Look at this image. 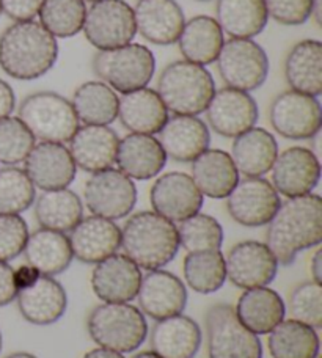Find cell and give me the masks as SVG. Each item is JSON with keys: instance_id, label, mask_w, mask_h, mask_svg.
<instances>
[{"instance_id": "obj_27", "label": "cell", "mask_w": 322, "mask_h": 358, "mask_svg": "<svg viewBox=\"0 0 322 358\" xmlns=\"http://www.w3.org/2000/svg\"><path fill=\"white\" fill-rule=\"evenodd\" d=\"M118 118L131 134L154 136L169 121V110L153 88H140L118 99Z\"/></svg>"}, {"instance_id": "obj_30", "label": "cell", "mask_w": 322, "mask_h": 358, "mask_svg": "<svg viewBox=\"0 0 322 358\" xmlns=\"http://www.w3.org/2000/svg\"><path fill=\"white\" fill-rule=\"evenodd\" d=\"M236 316L244 327L255 335H267L286 316V306L281 296L270 287L246 289L237 300Z\"/></svg>"}, {"instance_id": "obj_14", "label": "cell", "mask_w": 322, "mask_h": 358, "mask_svg": "<svg viewBox=\"0 0 322 358\" xmlns=\"http://www.w3.org/2000/svg\"><path fill=\"white\" fill-rule=\"evenodd\" d=\"M154 213L170 222H183L200 213L203 208V195L190 175L183 171H170L156 179L150 192Z\"/></svg>"}, {"instance_id": "obj_4", "label": "cell", "mask_w": 322, "mask_h": 358, "mask_svg": "<svg viewBox=\"0 0 322 358\" xmlns=\"http://www.w3.org/2000/svg\"><path fill=\"white\" fill-rule=\"evenodd\" d=\"M214 93L216 82L208 69L188 60L170 63L159 76L158 94L167 110L175 115L198 117L206 112Z\"/></svg>"}, {"instance_id": "obj_41", "label": "cell", "mask_w": 322, "mask_h": 358, "mask_svg": "<svg viewBox=\"0 0 322 358\" xmlns=\"http://www.w3.org/2000/svg\"><path fill=\"white\" fill-rule=\"evenodd\" d=\"M176 229L179 245H183L189 253L222 248L223 228L212 215L198 213L179 222Z\"/></svg>"}, {"instance_id": "obj_21", "label": "cell", "mask_w": 322, "mask_h": 358, "mask_svg": "<svg viewBox=\"0 0 322 358\" xmlns=\"http://www.w3.org/2000/svg\"><path fill=\"white\" fill-rule=\"evenodd\" d=\"M68 239L74 258L85 264H98L118 252L121 229L113 220L98 215L82 217V220L71 229Z\"/></svg>"}, {"instance_id": "obj_6", "label": "cell", "mask_w": 322, "mask_h": 358, "mask_svg": "<svg viewBox=\"0 0 322 358\" xmlns=\"http://www.w3.org/2000/svg\"><path fill=\"white\" fill-rule=\"evenodd\" d=\"M18 118L41 142L66 143L79 129L71 101L55 92L29 94L18 108Z\"/></svg>"}, {"instance_id": "obj_60", "label": "cell", "mask_w": 322, "mask_h": 358, "mask_svg": "<svg viewBox=\"0 0 322 358\" xmlns=\"http://www.w3.org/2000/svg\"><path fill=\"white\" fill-rule=\"evenodd\" d=\"M318 358H321V357H318Z\"/></svg>"}, {"instance_id": "obj_11", "label": "cell", "mask_w": 322, "mask_h": 358, "mask_svg": "<svg viewBox=\"0 0 322 358\" xmlns=\"http://www.w3.org/2000/svg\"><path fill=\"white\" fill-rule=\"evenodd\" d=\"M83 200L93 215L108 220L125 219L137 204V187L123 171L107 169L88 178Z\"/></svg>"}, {"instance_id": "obj_17", "label": "cell", "mask_w": 322, "mask_h": 358, "mask_svg": "<svg viewBox=\"0 0 322 358\" xmlns=\"http://www.w3.org/2000/svg\"><path fill=\"white\" fill-rule=\"evenodd\" d=\"M270 170L274 189L286 198L312 194L321 179L318 156L304 146H291L280 152Z\"/></svg>"}, {"instance_id": "obj_33", "label": "cell", "mask_w": 322, "mask_h": 358, "mask_svg": "<svg viewBox=\"0 0 322 358\" xmlns=\"http://www.w3.org/2000/svg\"><path fill=\"white\" fill-rule=\"evenodd\" d=\"M285 78L294 92L318 98L322 93V43L304 40L293 46L285 60Z\"/></svg>"}, {"instance_id": "obj_28", "label": "cell", "mask_w": 322, "mask_h": 358, "mask_svg": "<svg viewBox=\"0 0 322 358\" xmlns=\"http://www.w3.org/2000/svg\"><path fill=\"white\" fill-rule=\"evenodd\" d=\"M202 346V330L189 316L159 319L151 331V349L162 358H193Z\"/></svg>"}, {"instance_id": "obj_52", "label": "cell", "mask_w": 322, "mask_h": 358, "mask_svg": "<svg viewBox=\"0 0 322 358\" xmlns=\"http://www.w3.org/2000/svg\"><path fill=\"white\" fill-rule=\"evenodd\" d=\"M83 358H125V357H123V354L115 352V350L98 348V349L90 350V352L83 355Z\"/></svg>"}, {"instance_id": "obj_59", "label": "cell", "mask_w": 322, "mask_h": 358, "mask_svg": "<svg viewBox=\"0 0 322 358\" xmlns=\"http://www.w3.org/2000/svg\"><path fill=\"white\" fill-rule=\"evenodd\" d=\"M0 15H2V3H0Z\"/></svg>"}, {"instance_id": "obj_15", "label": "cell", "mask_w": 322, "mask_h": 358, "mask_svg": "<svg viewBox=\"0 0 322 358\" xmlns=\"http://www.w3.org/2000/svg\"><path fill=\"white\" fill-rule=\"evenodd\" d=\"M227 278L241 289H253L272 283L279 272V263L269 247L258 241L236 244L225 258Z\"/></svg>"}, {"instance_id": "obj_56", "label": "cell", "mask_w": 322, "mask_h": 358, "mask_svg": "<svg viewBox=\"0 0 322 358\" xmlns=\"http://www.w3.org/2000/svg\"><path fill=\"white\" fill-rule=\"evenodd\" d=\"M0 352H2V334H0Z\"/></svg>"}, {"instance_id": "obj_47", "label": "cell", "mask_w": 322, "mask_h": 358, "mask_svg": "<svg viewBox=\"0 0 322 358\" xmlns=\"http://www.w3.org/2000/svg\"><path fill=\"white\" fill-rule=\"evenodd\" d=\"M44 0H0L2 13L16 22L35 21Z\"/></svg>"}, {"instance_id": "obj_46", "label": "cell", "mask_w": 322, "mask_h": 358, "mask_svg": "<svg viewBox=\"0 0 322 358\" xmlns=\"http://www.w3.org/2000/svg\"><path fill=\"white\" fill-rule=\"evenodd\" d=\"M270 16L283 25H302L312 17L313 0H264Z\"/></svg>"}, {"instance_id": "obj_3", "label": "cell", "mask_w": 322, "mask_h": 358, "mask_svg": "<svg viewBox=\"0 0 322 358\" xmlns=\"http://www.w3.org/2000/svg\"><path fill=\"white\" fill-rule=\"evenodd\" d=\"M121 247L139 267L158 271L175 259L181 245L175 223L154 210H140L121 229Z\"/></svg>"}, {"instance_id": "obj_40", "label": "cell", "mask_w": 322, "mask_h": 358, "mask_svg": "<svg viewBox=\"0 0 322 358\" xmlns=\"http://www.w3.org/2000/svg\"><path fill=\"white\" fill-rule=\"evenodd\" d=\"M38 16L50 35L66 40L83 29L87 5L83 0H44Z\"/></svg>"}, {"instance_id": "obj_23", "label": "cell", "mask_w": 322, "mask_h": 358, "mask_svg": "<svg viewBox=\"0 0 322 358\" xmlns=\"http://www.w3.org/2000/svg\"><path fill=\"white\" fill-rule=\"evenodd\" d=\"M118 134L108 126L85 124L79 127L69 140V152L76 167L96 173L107 169L117 161Z\"/></svg>"}, {"instance_id": "obj_54", "label": "cell", "mask_w": 322, "mask_h": 358, "mask_svg": "<svg viewBox=\"0 0 322 358\" xmlns=\"http://www.w3.org/2000/svg\"><path fill=\"white\" fill-rule=\"evenodd\" d=\"M132 358H162V357H159L158 354H154L153 350H145V352H140L137 355H134Z\"/></svg>"}, {"instance_id": "obj_55", "label": "cell", "mask_w": 322, "mask_h": 358, "mask_svg": "<svg viewBox=\"0 0 322 358\" xmlns=\"http://www.w3.org/2000/svg\"><path fill=\"white\" fill-rule=\"evenodd\" d=\"M6 358H38V357H35L34 354H29V352H15Z\"/></svg>"}, {"instance_id": "obj_58", "label": "cell", "mask_w": 322, "mask_h": 358, "mask_svg": "<svg viewBox=\"0 0 322 358\" xmlns=\"http://www.w3.org/2000/svg\"><path fill=\"white\" fill-rule=\"evenodd\" d=\"M197 2H211V0H197Z\"/></svg>"}, {"instance_id": "obj_22", "label": "cell", "mask_w": 322, "mask_h": 358, "mask_svg": "<svg viewBox=\"0 0 322 358\" xmlns=\"http://www.w3.org/2000/svg\"><path fill=\"white\" fill-rule=\"evenodd\" d=\"M134 17L139 34L156 46L176 43L186 24L184 11L176 0H139Z\"/></svg>"}, {"instance_id": "obj_32", "label": "cell", "mask_w": 322, "mask_h": 358, "mask_svg": "<svg viewBox=\"0 0 322 358\" xmlns=\"http://www.w3.org/2000/svg\"><path fill=\"white\" fill-rule=\"evenodd\" d=\"M27 264L34 266L41 275L55 277L63 273L73 263V250L64 233L40 228L29 234L24 247Z\"/></svg>"}, {"instance_id": "obj_7", "label": "cell", "mask_w": 322, "mask_h": 358, "mask_svg": "<svg viewBox=\"0 0 322 358\" xmlns=\"http://www.w3.org/2000/svg\"><path fill=\"white\" fill-rule=\"evenodd\" d=\"M93 71L113 92L126 94L148 87L156 71V60L144 44L129 43L99 50L93 59Z\"/></svg>"}, {"instance_id": "obj_51", "label": "cell", "mask_w": 322, "mask_h": 358, "mask_svg": "<svg viewBox=\"0 0 322 358\" xmlns=\"http://www.w3.org/2000/svg\"><path fill=\"white\" fill-rule=\"evenodd\" d=\"M312 275H313V281H316V283H322V250L318 248L316 253L313 255V259H312Z\"/></svg>"}, {"instance_id": "obj_53", "label": "cell", "mask_w": 322, "mask_h": 358, "mask_svg": "<svg viewBox=\"0 0 322 358\" xmlns=\"http://www.w3.org/2000/svg\"><path fill=\"white\" fill-rule=\"evenodd\" d=\"M321 2L322 0H313V10H312V16L318 27H321Z\"/></svg>"}, {"instance_id": "obj_13", "label": "cell", "mask_w": 322, "mask_h": 358, "mask_svg": "<svg viewBox=\"0 0 322 358\" xmlns=\"http://www.w3.org/2000/svg\"><path fill=\"white\" fill-rule=\"evenodd\" d=\"M281 204L279 192L264 178H246L227 196V209L236 223L247 228L264 227Z\"/></svg>"}, {"instance_id": "obj_8", "label": "cell", "mask_w": 322, "mask_h": 358, "mask_svg": "<svg viewBox=\"0 0 322 358\" xmlns=\"http://www.w3.org/2000/svg\"><path fill=\"white\" fill-rule=\"evenodd\" d=\"M209 358H262L258 335L244 327L231 305H214L206 315Z\"/></svg>"}, {"instance_id": "obj_18", "label": "cell", "mask_w": 322, "mask_h": 358, "mask_svg": "<svg viewBox=\"0 0 322 358\" xmlns=\"http://www.w3.org/2000/svg\"><path fill=\"white\" fill-rule=\"evenodd\" d=\"M24 171L35 187L44 192L66 189L76 179L77 167L63 143L41 142L24 161Z\"/></svg>"}, {"instance_id": "obj_24", "label": "cell", "mask_w": 322, "mask_h": 358, "mask_svg": "<svg viewBox=\"0 0 322 358\" xmlns=\"http://www.w3.org/2000/svg\"><path fill=\"white\" fill-rule=\"evenodd\" d=\"M159 143L172 161L193 162L202 152L209 150L211 132L208 124L198 117L175 115L160 129Z\"/></svg>"}, {"instance_id": "obj_5", "label": "cell", "mask_w": 322, "mask_h": 358, "mask_svg": "<svg viewBox=\"0 0 322 358\" xmlns=\"http://www.w3.org/2000/svg\"><path fill=\"white\" fill-rule=\"evenodd\" d=\"M87 330L98 346L129 354L145 343L148 324L144 313L134 305L104 302L88 315Z\"/></svg>"}, {"instance_id": "obj_37", "label": "cell", "mask_w": 322, "mask_h": 358, "mask_svg": "<svg viewBox=\"0 0 322 358\" xmlns=\"http://www.w3.org/2000/svg\"><path fill=\"white\" fill-rule=\"evenodd\" d=\"M118 99L104 82L90 80L76 90L71 104L83 124L108 126L118 118Z\"/></svg>"}, {"instance_id": "obj_20", "label": "cell", "mask_w": 322, "mask_h": 358, "mask_svg": "<svg viewBox=\"0 0 322 358\" xmlns=\"http://www.w3.org/2000/svg\"><path fill=\"white\" fill-rule=\"evenodd\" d=\"M137 299L140 311L159 321L181 315L188 305V289L176 275L158 268L141 277Z\"/></svg>"}, {"instance_id": "obj_2", "label": "cell", "mask_w": 322, "mask_h": 358, "mask_svg": "<svg viewBox=\"0 0 322 358\" xmlns=\"http://www.w3.org/2000/svg\"><path fill=\"white\" fill-rule=\"evenodd\" d=\"M57 59L59 44L40 22H15L0 35V68L13 79H40L54 68Z\"/></svg>"}, {"instance_id": "obj_39", "label": "cell", "mask_w": 322, "mask_h": 358, "mask_svg": "<svg viewBox=\"0 0 322 358\" xmlns=\"http://www.w3.org/2000/svg\"><path fill=\"white\" fill-rule=\"evenodd\" d=\"M183 268L186 283L200 294L217 292L227 280L225 257L220 250L189 253Z\"/></svg>"}, {"instance_id": "obj_10", "label": "cell", "mask_w": 322, "mask_h": 358, "mask_svg": "<svg viewBox=\"0 0 322 358\" xmlns=\"http://www.w3.org/2000/svg\"><path fill=\"white\" fill-rule=\"evenodd\" d=\"M82 30L99 50L126 46L137 35L134 8L125 0H98L87 10Z\"/></svg>"}, {"instance_id": "obj_25", "label": "cell", "mask_w": 322, "mask_h": 358, "mask_svg": "<svg viewBox=\"0 0 322 358\" xmlns=\"http://www.w3.org/2000/svg\"><path fill=\"white\" fill-rule=\"evenodd\" d=\"M18 308L25 321L34 325L55 324L68 308L64 287L52 277L41 275L27 289L18 292Z\"/></svg>"}, {"instance_id": "obj_50", "label": "cell", "mask_w": 322, "mask_h": 358, "mask_svg": "<svg viewBox=\"0 0 322 358\" xmlns=\"http://www.w3.org/2000/svg\"><path fill=\"white\" fill-rule=\"evenodd\" d=\"M16 107V94L11 85L0 79V120L10 117Z\"/></svg>"}, {"instance_id": "obj_45", "label": "cell", "mask_w": 322, "mask_h": 358, "mask_svg": "<svg viewBox=\"0 0 322 358\" xmlns=\"http://www.w3.org/2000/svg\"><path fill=\"white\" fill-rule=\"evenodd\" d=\"M29 225L21 215H0V261L8 263L24 252Z\"/></svg>"}, {"instance_id": "obj_35", "label": "cell", "mask_w": 322, "mask_h": 358, "mask_svg": "<svg viewBox=\"0 0 322 358\" xmlns=\"http://www.w3.org/2000/svg\"><path fill=\"white\" fill-rule=\"evenodd\" d=\"M216 16L225 34L244 40L260 35L269 21L264 0H217Z\"/></svg>"}, {"instance_id": "obj_34", "label": "cell", "mask_w": 322, "mask_h": 358, "mask_svg": "<svg viewBox=\"0 0 322 358\" xmlns=\"http://www.w3.org/2000/svg\"><path fill=\"white\" fill-rule=\"evenodd\" d=\"M176 43L186 60L206 66L214 63L220 54L225 43L223 30L214 17L195 16L190 21H186Z\"/></svg>"}, {"instance_id": "obj_42", "label": "cell", "mask_w": 322, "mask_h": 358, "mask_svg": "<svg viewBox=\"0 0 322 358\" xmlns=\"http://www.w3.org/2000/svg\"><path fill=\"white\" fill-rule=\"evenodd\" d=\"M36 190L24 170H0V215H19L35 203Z\"/></svg>"}, {"instance_id": "obj_36", "label": "cell", "mask_w": 322, "mask_h": 358, "mask_svg": "<svg viewBox=\"0 0 322 358\" xmlns=\"http://www.w3.org/2000/svg\"><path fill=\"white\" fill-rule=\"evenodd\" d=\"M83 217L79 195L69 189L44 190L35 200V219L44 229L68 233Z\"/></svg>"}, {"instance_id": "obj_38", "label": "cell", "mask_w": 322, "mask_h": 358, "mask_svg": "<svg viewBox=\"0 0 322 358\" xmlns=\"http://www.w3.org/2000/svg\"><path fill=\"white\" fill-rule=\"evenodd\" d=\"M272 358H318L319 336L310 325L295 319L283 321L272 329L267 340Z\"/></svg>"}, {"instance_id": "obj_9", "label": "cell", "mask_w": 322, "mask_h": 358, "mask_svg": "<svg viewBox=\"0 0 322 358\" xmlns=\"http://www.w3.org/2000/svg\"><path fill=\"white\" fill-rule=\"evenodd\" d=\"M216 63L225 84L247 93L262 87L269 74L266 50L256 41L244 38L225 41Z\"/></svg>"}, {"instance_id": "obj_26", "label": "cell", "mask_w": 322, "mask_h": 358, "mask_svg": "<svg viewBox=\"0 0 322 358\" xmlns=\"http://www.w3.org/2000/svg\"><path fill=\"white\" fill-rule=\"evenodd\" d=\"M167 155L159 140L146 134H129L120 140L117 161L118 170L137 181L156 178L167 165Z\"/></svg>"}, {"instance_id": "obj_29", "label": "cell", "mask_w": 322, "mask_h": 358, "mask_svg": "<svg viewBox=\"0 0 322 358\" xmlns=\"http://www.w3.org/2000/svg\"><path fill=\"white\" fill-rule=\"evenodd\" d=\"M234 167L246 178H262L269 173L279 156V143L269 131L252 127L234 137L231 145Z\"/></svg>"}, {"instance_id": "obj_1", "label": "cell", "mask_w": 322, "mask_h": 358, "mask_svg": "<svg viewBox=\"0 0 322 358\" xmlns=\"http://www.w3.org/2000/svg\"><path fill=\"white\" fill-rule=\"evenodd\" d=\"M321 241L322 200L316 194L288 198L267 223L266 245L281 266H291L298 253Z\"/></svg>"}, {"instance_id": "obj_44", "label": "cell", "mask_w": 322, "mask_h": 358, "mask_svg": "<svg viewBox=\"0 0 322 358\" xmlns=\"http://www.w3.org/2000/svg\"><path fill=\"white\" fill-rule=\"evenodd\" d=\"M289 311L293 319L318 330L322 327V286L308 281L295 287L289 299Z\"/></svg>"}, {"instance_id": "obj_31", "label": "cell", "mask_w": 322, "mask_h": 358, "mask_svg": "<svg viewBox=\"0 0 322 358\" xmlns=\"http://www.w3.org/2000/svg\"><path fill=\"white\" fill-rule=\"evenodd\" d=\"M192 179L202 195L222 200L239 182V171L227 151L206 150L192 162Z\"/></svg>"}, {"instance_id": "obj_43", "label": "cell", "mask_w": 322, "mask_h": 358, "mask_svg": "<svg viewBox=\"0 0 322 358\" xmlns=\"http://www.w3.org/2000/svg\"><path fill=\"white\" fill-rule=\"evenodd\" d=\"M35 140L18 117L0 120V164L15 167L24 162L36 145Z\"/></svg>"}, {"instance_id": "obj_19", "label": "cell", "mask_w": 322, "mask_h": 358, "mask_svg": "<svg viewBox=\"0 0 322 358\" xmlns=\"http://www.w3.org/2000/svg\"><path fill=\"white\" fill-rule=\"evenodd\" d=\"M140 267L126 255L113 253L96 264L92 273V289L102 302L127 303L137 297Z\"/></svg>"}, {"instance_id": "obj_12", "label": "cell", "mask_w": 322, "mask_h": 358, "mask_svg": "<svg viewBox=\"0 0 322 358\" xmlns=\"http://www.w3.org/2000/svg\"><path fill=\"white\" fill-rule=\"evenodd\" d=\"M269 120L279 136L289 140H308L321 132L322 108L314 96L288 90L272 101Z\"/></svg>"}, {"instance_id": "obj_57", "label": "cell", "mask_w": 322, "mask_h": 358, "mask_svg": "<svg viewBox=\"0 0 322 358\" xmlns=\"http://www.w3.org/2000/svg\"><path fill=\"white\" fill-rule=\"evenodd\" d=\"M83 2H90V3H94V2H98V0H83Z\"/></svg>"}, {"instance_id": "obj_49", "label": "cell", "mask_w": 322, "mask_h": 358, "mask_svg": "<svg viewBox=\"0 0 322 358\" xmlns=\"http://www.w3.org/2000/svg\"><path fill=\"white\" fill-rule=\"evenodd\" d=\"M13 277H15V285L18 287V292L22 289H27L35 281L41 277V273L36 271L34 266L24 264L19 266L16 271H13Z\"/></svg>"}, {"instance_id": "obj_16", "label": "cell", "mask_w": 322, "mask_h": 358, "mask_svg": "<svg viewBox=\"0 0 322 358\" xmlns=\"http://www.w3.org/2000/svg\"><path fill=\"white\" fill-rule=\"evenodd\" d=\"M258 117L260 112L252 94L230 87L216 92L206 108V120L212 131L227 138H234L252 129Z\"/></svg>"}, {"instance_id": "obj_48", "label": "cell", "mask_w": 322, "mask_h": 358, "mask_svg": "<svg viewBox=\"0 0 322 358\" xmlns=\"http://www.w3.org/2000/svg\"><path fill=\"white\" fill-rule=\"evenodd\" d=\"M13 268L8 263L0 261V306L11 303L18 297V287L13 277Z\"/></svg>"}]
</instances>
